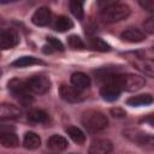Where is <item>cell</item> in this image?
<instances>
[{
	"label": "cell",
	"mask_w": 154,
	"mask_h": 154,
	"mask_svg": "<svg viewBox=\"0 0 154 154\" xmlns=\"http://www.w3.org/2000/svg\"><path fill=\"white\" fill-rule=\"evenodd\" d=\"M107 82L117 84L120 90L125 91H136L144 87L146 81L142 76L135 73H114L107 78Z\"/></svg>",
	"instance_id": "obj_1"
},
{
	"label": "cell",
	"mask_w": 154,
	"mask_h": 154,
	"mask_svg": "<svg viewBox=\"0 0 154 154\" xmlns=\"http://www.w3.org/2000/svg\"><path fill=\"white\" fill-rule=\"evenodd\" d=\"M82 124L89 132H99L107 128V117L96 109H88L82 114Z\"/></svg>",
	"instance_id": "obj_2"
},
{
	"label": "cell",
	"mask_w": 154,
	"mask_h": 154,
	"mask_svg": "<svg viewBox=\"0 0 154 154\" xmlns=\"http://www.w3.org/2000/svg\"><path fill=\"white\" fill-rule=\"evenodd\" d=\"M130 14V8L125 4L120 2H112L106 5L101 10V18L106 23H116L125 19Z\"/></svg>",
	"instance_id": "obj_3"
},
{
	"label": "cell",
	"mask_w": 154,
	"mask_h": 154,
	"mask_svg": "<svg viewBox=\"0 0 154 154\" xmlns=\"http://www.w3.org/2000/svg\"><path fill=\"white\" fill-rule=\"evenodd\" d=\"M8 90L13 94V96H16L23 105H29L32 101V97L30 95V90L28 89L26 82L18 79V78H13L8 82Z\"/></svg>",
	"instance_id": "obj_4"
},
{
	"label": "cell",
	"mask_w": 154,
	"mask_h": 154,
	"mask_svg": "<svg viewBox=\"0 0 154 154\" xmlns=\"http://www.w3.org/2000/svg\"><path fill=\"white\" fill-rule=\"evenodd\" d=\"M25 82H26V85H28V89L30 90V93L38 94V95H42V94H46L47 91H49L51 85H52L49 78L46 76H41V75L32 76Z\"/></svg>",
	"instance_id": "obj_5"
},
{
	"label": "cell",
	"mask_w": 154,
	"mask_h": 154,
	"mask_svg": "<svg viewBox=\"0 0 154 154\" xmlns=\"http://www.w3.org/2000/svg\"><path fill=\"white\" fill-rule=\"evenodd\" d=\"M59 93L63 100L67 101V102H79L83 100V94L82 91L73 87V85H69V84H61L59 88Z\"/></svg>",
	"instance_id": "obj_6"
},
{
	"label": "cell",
	"mask_w": 154,
	"mask_h": 154,
	"mask_svg": "<svg viewBox=\"0 0 154 154\" xmlns=\"http://www.w3.org/2000/svg\"><path fill=\"white\" fill-rule=\"evenodd\" d=\"M19 42L18 34L12 29H4L0 32V48L10 49L17 46Z\"/></svg>",
	"instance_id": "obj_7"
},
{
	"label": "cell",
	"mask_w": 154,
	"mask_h": 154,
	"mask_svg": "<svg viewBox=\"0 0 154 154\" xmlns=\"http://www.w3.org/2000/svg\"><path fill=\"white\" fill-rule=\"evenodd\" d=\"M113 149V144L107 138H97L91 142L88 154H109Z\"/></svg>",
	"instance_id": "obj_8"
},
{
	"label": "cell",
	"mask_w": 154,
	"mask_h": 154,
	"mask_svg": "<svg viewBox=\"0 0 154 154\" xmlns=\"http://www.w3.org/2000/svg\"><path fill=\"white\" fill-rule=\"evenodd\" d=\"M120 93H122L120 88H119L117 84L112 83V82H107V83L100 89V95H101V97H102L103 100H106V101H109V102L116 101V100L120 96Z\"/></svg>",
	"instance_id": "obj_9"
},
{
	"label": "cell",
	"mask_w": 154,
	"mask_h": 154,
	"mask_svg": "<svg viewBox=\"0 0 154 154\" xmlns=\"http://www.w3.org/2000/svg\"><path fill=\"white\" fill-rule=\"evenodd\" d=\"M51 18H52L51 10L48 7L43 6V7L37 8L34 12V14L31 17V22L37 26H45L51 22Z\"/></svg>",
	"instance_id": "obj_10"
},
{
	"label": "cell",
	"mask_w": 154,
	"mask_h": 154,
	"mask_svg": "<svg viewBox=\"0 0 154 154\" xmlns=\"http://www.w3.org/2000/svg\"><path fill=\"white\" fill-rule=\"evenodd\" d=\"M123 41L130 42V43H138L142 42L143 40H146V35L142 30L137 29V28H128L125 29L122 35H120Z\"/></svg>",
	"instance_id": "obj_11"
},
{
	"label": "cell",
	"mask_w": 154,
	"mask_h": 154,
	"mask_svg": "<svg viewBox=\"0 0 154 154\" xmlns=\"http://www.w3.org/2000/svg\"><path fill=\"white\" fill-rule=\"evenodd\" d=\"M20 114H22V111L16 105L4 102L0 106V118L2 120H5V119H8V120L10 119H17V118L20 117Z\"/></svg>",
	"instance_id": "obj_12"
},
{
	"label": "cell",
	"mask_w": 154,
	"mask_h": 154,
	"mask_svg": "<svg viewBox=\"0 0 154 154\" xmlns=\"http://www.w3.org/2000/svg\"><path fill=\"white\" fill-rule=\"evenodd\" d=\"M67 140L60 135H53L47 141V147L53 152H63L67 148Z\"/></svg>",
	"instance_id": "obj_13"
},
{
	"label": "cell",
	"mask_w": 154,
	"mask_h": 154,
	"mask_svg": "<svg viewBox=\"0 0 154 154\" xmlns=\"http://www.w3.org/2000/svg\"><path fill=\"white\" fill-rule=\"evenodd\" d=\"M140 147L148 149V150H154V136L149 134H142L138 132L132 138Z\"/></svg>",
	"instance_id": "obj_14"
},
{
	"label": "cell",
	"mask_w": 154,
	"mask_h": 154,
	"mask_svg": "<svg viewBox=\"0 0 154 154\" xmlns=\"http://www.w3.org/2000/svg\"><path fill=\"white\" fill-rule=\"evenodd\" d=\"M71 83L73 87L81 89H87L90 87V78L83 72H75L71 75Z\"/></svg>",
	"instance_id": "obj_15"
},
{
	"label": "cell",
	"mask_w": 154,
	"mask_h": 154,
	"mask_svg": "<svg viewBox=\"0 0 154 154\" xmlns=\"http://www.w3.org/2000/svg\"><path fill=\"white\" fill-rule=\"evenodd\" d=\"M153 101H154V99L150 94H140V95H135V96L128 99L126 103L132 107H138V106L150 105Z\"/></svg>",
	"instance_id": "obj_16"
},
{
	"label": "cell",
	"mask_w": 154,
	"mask_h": 154,
	"mask_svg": "<svg viewBox=\"0 0 154 154\" xmlns=\"http://www.w3.org/2000/svg\"><path fill=\"white\" fill-rule=\"evenodd\" d=\"M0 142L6 148H14L19 144L18 136L13 131H1Z\"/></svg>",
	"instance_id": "obj_17"
},
{
	"label": "cell",
	"mask_w": 154,
	"mask_h": 154,
	"mask_svg": "<svg viewBox=\"0 0 154 154\" xmlns=\"http://www.w3.org/2000/svg\"><path fill=\"white\" fill-rule=\"evenodd\" d=\"M23 144H24V147L26 149H37L41 146V138L36 132L28 131L24 135Z\"/></svg>",
	"instance_id": "obj_18"
},
{
	"label": "cell",
	"mask_w": 154,
	"mask_h": 154,
	"mask_svg": "<svg viewBox=\"0 0 154 154\" xmlns=\"http://www.w3.org/2000/svg\"><path fill=\"white\" fill-rule=\"evenodd\" d=\"M65 131H66V134L70 136V138H71L73 142H76L77 144H83V143H84V141H85V135H84V132H83L79 128L73 126V125H70V126H67V128L65 129Z\"/></svg>",
	"instance_id": "obj_19"
},
{
	"label": "cell",
	"mask_w": 154,
	"mask_h": 154,
	"mask_svg": "<svg viewBox=\"0 0 154 154\" xmlns=\"http://www.w3.org/2000/svg\"><path fill=\"white\" fill-rule=\"evenodd\" d=\"M38 64H43V61L40 60L38 58L30 57V55H25V57H20V58H18V59H16V60L12 63V66H16V67H25V66L38 65Z\"/></svg>",
	"instance_id": "obj_20"
},
{
	"label": "cell",
	"mask_w": 154,
	"mask_h": 154,
	"mask_svg": "<svg viewBox=\"0 0 154 154\" xmlns=\"http://www.w3.org/2000/svg\"><path fill=\"white\" fill-rule=\"evenodd\" d=\"M138 70H141L144 75L154 77V59H143L136 63Z\"/></svg>",
	"instance_id": "obj_21"
},
{
	"label": "cell",
	"mask_w": 154,
	"mask_h": 154,
	"mask_svg": "<svg viewBox=\"0 0 154 154\" xmlns=\"http://www.w3.org/2000/svg\"><path fill=\"white\" fill-rule=\"evenodd\" d=\"M73 26V23L72 20L66 17V16H60L57 18L55 23H54V28L57 31H60V32H64V31H67L70 29H72Z\"/></svg>",
	"instance_id": "obj_22"
},
{
	"label": "cell",
	"mask_w": 154,
	"mask_h": 154,
	"mask_svg": "<svg viewBox=\"0 0 154 154\" xmlns=\"http://www.w3.org/2000/svg\"><path fill=\"white\" fill-rule=\"evenodd\" d=\"M28 119L32 123H45L48 119V114L43 109H30L28 112Z\"/></svg>",
	"instance_id": "obj_23"
},
{
	"label": "cell",
	"mask_w": 154,
	"mask_h": 154,
	"mask_svg": "<svg viewBox=\"0 0 154 154\" xmlns=\"http://www.w3.org/2000/svg\"><path fill=\"white\" fill-rule=\"evenodd\" d=\"M89 46H90L91 49L97 51V52H108L111 49L109 45L106 41H103L102 38H100V37L89 38Z\"/></svg>",
	"instance_id": "obj_24"
},
{
	"label": "cell",
	"mask_w": 154,
	"mask_h": 154,
	"mask_svg": "<svg viewBox=\"0 0 154 154\" xmlns=\"http://www.w3.org/2000/svg\"><path fill=\"white\" fill-rule=\"evenodd\" d=\"M70 10H71L72 14H73L77 19H79V20L83 19L84 11H83V4H82L81 1H71V2H70Z\"/></svg>",
	"instance_id": "obj_25"
},
{
	"label": "cell",
	"mask_w": 154,
	"mask_h": 154,
	"mask_svg": "<svg viewBox=\"0 0 154 154\" xmlns=\"http://www.w3.org/2000/svg\"><path fill=\"white\" fill-rule=\"evenodd\" d=\"M67 43L73 49H83L84 48V43H83L82 38L77 35H70L67 37Z\"/></svg>",
	"instance_id": "obj_26"
},
{
	"label": "cell",
	"mask_w": 154,
	"mask_h": 154,
	"mask_svg": "<svg viewBox=\"0 0 154 154\" xmlns=\"http://www.w3.org/2000/svg\"><path fill=\"white\" fill-rule=\"evenodd\" d=\"M47 42H48V46H51L53 51H60V52L64 51V46L58 38H55L53 36H48L47 37Z\"/></svg>",
	"instance_id": "obj_27"
},
{
	"label": "cell",
	"mask_w": 154,
	"mask_h": 154,
	"mask_svg": "<svg viewBox=\"0 0 154 154\" xmlns=\"http://www.w3.org/2000/svg\"><path fill=\"white\" fill-rule=\"evenodd\" d=\"M138 4L143 10L154 13V0H141Z\"/></svg>",
	"instance_id": "obj_28"
},
{
	"label": "cell",
	"mask_w": 154,
	"mask_h": 154,
	"mask_svg": "<svg viewBox=\"0 0 154 154\" xmlns=\"http://www.w3.org/2000/svg\"><path fill=\"white\" fill-rule=\"evenodd\" d=\"M111 113L113 114V117H117V118H124L125 114H126L122 108H112Z\"/></svg>",
	"instance_id": "obj_29"
},
{
	"label": "cell",
	"mask_w": 154,
	"mask_h": 154,
	"mask_svg": "<svg viewBox=\"0 0 154 154\" xmlns=\"http://www.w3.org/2000/svg\"><path fill=\"white\" fill-rule=\"evenodd\" d=\"M144 28L147 29V31L154 32V18H149V19L144 23Z\"/></svg>",
	"instance_id": "obj_30"
},
{
	"label": "cell",
	"mask_w": 154,
	"mask_h": 154,
	"mask_svg": "<svg viewBox=\"0 0 154 154\" xmlns=\"http://www.w3.org/2000/svg\"><path fill=\"white\" fill-rule=\"evenodd\" d=\"M142 122H144V123H148L149 125H152V126L154 128V113H152V114H148L147 117H144V118L142 119Z\"/></svg>",
	"instance_id": "obj_31"
}]
</instances>
